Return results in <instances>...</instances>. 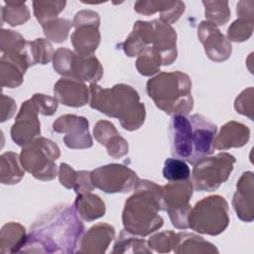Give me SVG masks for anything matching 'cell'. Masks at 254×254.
Here are the masks:
<instances>
[{"mask_svg": "<svg viewBox=\"0 0 254 254\" xmlns=\"http://www.w3.org/2000/svg\"><path fill=\"white\" fill-rule=\"evenodd\" d=\"M163 176L169 182L186 181L190 177V170L185 161L178 158H169L164 163Z\"/></svg>", "mask_w": 254, "mask_h": 254, "instance_id": "32", "label": "cell"}, {"mask_svg": "<svg viewBox=\"0 0 254 254\" xmlns=\"http://www.w3.org/2000/svg\"><path fill=\"white\" fill-rule=\"evenodd\" d=\"M53 66L64 77L83 82L96 83L103 74V68L95 56H82L66 48H60L55 52Z\"/></svg>", "mask_w": 254, "mask_h": 254, "instance_id": "8", "label": "cell"}, {"mask_svg": "<svg viewBox=\"0 0 254 254\" xmlns=\"http://www.w3.org/2000/svg\"><path fill=\"white\" fill-rule=\"evenodd\" d=\"M113 253H152L148 241L123 229L112 250Z\"/></svg>", "mask_w": 254, "mask_h": 254, "instance_id": "27", "label": "cell"}, {"mask_svg": "<svg viewBox=\"0 0 254 254\" xmlns=\"http://www.w3.org/2000/svg\"><path fill=\"white\" fill-rule=\"evenodd\" d=\"M32 98L35 100L39 112L43 115H53L59 105V101L56 97H51L46 94H40L36 93L32 96Z\"/></svg>", "mask_w": 254, "mask_h": 254, "instance_id": "40", "label": "cell"}, {"mask_svg": "<svg viewBox=\"0 0 254 254\" xmlns=\"http://www.w3.org/2000/svg\"><path fill=\"white\" fill-rule=\"evenodd\" d=\"M197 37L204 47L206 56L211 61L220 63L230 57L232 52L231 43L213 23L202 21L197 28Z\"/></svg>", "mask_w": 254, "mask_h": 254, "instance_id": "15", "label": "cell"}, {"mask_svg": "<svg viewBox=\"0 0 254 254\" xmlns=\"http://www.w3.org/2000/svg\"><path fill=\"white\" fill-rule=\"evenodd\" d=\"M25 39L17 32L12 30H2L1 32V51L3 54L22 53L27 47Z\"/></svg>", "mask_w": 254, "mask_h": 254, "instance_id": "36", "label": "cell"}, {"mask_svg": "<svg viewBox=\"0 0 254 254\" xmlns=\"http://www.w3.org/2000/svg\"><path fill=\"white\" fill-rule=\"evenodd\" d=\"M175 253H218V249L212 243L202 237L189 232L177 234Z\"/></svg>", "mask_w": 254, "mask_h": 254, "instance_id": "25", "label": "cell"}, {"mask_svg": "<svg viewBox=\"0 0 254 254\" xmlns=\"http://www.w3.org/2000/svg\"><path fill=\"white\" fill-rule=\"evenodd\" d=\"M83 230L75 207L57 205L31 226L20 252L73 253Z\"/></svg>", "mask_w": 254, "mask_h": 254, "instance_id": "1", "label": "cell"}, {"mask_svg": "<svg viewBox=\"0 0 254 254\" xmlns=\"http://www.w3.org/2000/svg\"><path fill=\"white\" fill-rule=\"evenodd\" d=\"M27 50L32 65L48 64L53 60L55 54L53 46L46 39H36L33 42H28Z\"/></svg>", "mask_w": 254, "mask_h": 254, "instance_id": "31", "label": "cell"}, {"mask_svg": "<svg viewBox=\"0 0 254 254\" xmlns=\"http://www.w3.org/2000/svg\"><path fill=\"white\" fill-rule=\"evenodd\" d=\"M54 93L59 102L70 107H81L90 97L89 89L83 81L68 77H62L55 84Z\"/></svg>", "mask_w": 254, "mask_h": 254, "instance_id": "18", "label": "cell"}, {"mask_svg": "<svg viewBox=\"0 0 254 254\" xmlns=\"http://www.w3.org/2000/svg\"><path fill=\"white\" fill-rule=\"evenodd\" d=\"M114 227L108 223L93 225L78 241L79 253H104L114 238Z\"/></svg>", "mask_w": 254, "mask_h": 254, "instance_id": "20", "label": "cell"}, {"mask_svg": "<svg viewBox=\"0 0 254 254\" xmlns=\"http://www.w3.org/2000/svg\"><path fill=\"white\" fill-rule=\"evenodd\" d=\"M1 99H2L1 117L4 116V114L6 113V110H8V116H9V118H11L13 116V114L15 113V110H16V104H15L14 100L10 97H7L4 94H2Z\"/></svg>", "mask_w": 254, "mask_h": 254, "instance_id": "43", "label": "cell"}, {"mask_svg": "<svg viewBox=\"0 0 254 254\" xmlns=\"http://www.w3.org/2000/svg\"><path fill=\"white\" fill-rule=\"evenodd\" d=\"M90 179L94 188L107 193L131 191L139 181L133 170L120 164L101 166L90 172Z\"/></svg>", "mask_w": 254, "mask_h": 254, "instance_id": "11", "label": "cell"}, {"mask_svg": "<svg viewBox=\"0 0 254 254\" xmlns=\"http://www.w3.org/2000/svg\"><path fill=\"white\" fill-rule=\"evenodd\" d=\"M32 64L28 55L27 47L22 53L3 54L0 66L1 85L9 88L20 86L23 82V76L26 70Z\"/></svg>", "mask_w": 254, "mask_h": 254, "instance_id": "16", "label": "cell"}, {"mask_svg": "<svg viewBox=\"0 0 254 254\" xmlns=\"http://www.w3.org/2000/svg\"><path fill=\"white\" fill-rule=\"evenodd\" d=\"M185 12V3L182 1H162L160 20L169 25L175 23Z\"/></svg>", "mask_w": 254, "mask_h": 254, "instance_id": "38", "label": "cell"}, {"mask_svg": "<svg viewBox=\"0 0 254 254\" xmlns=\"http://www.w3.org/2000/svg\"><path fill=\"white\" fill-rule=\"evenodd\" d=\"M216 131V126L200 114L174 115L169 129L173 156L191 165L210 156Z\"/></svg>", "mask_w": 254, "mask_h": 254, "instance_id": "2", "label": "cell"}, {"mask_svg": "<svg viewBox=\"0 0 254 254\" xmlns=\"http://www.w3.org/2000/svg\"><path fill=\"white\" fill-rule=\"evenodd\" d=\"M72 189L75 190L77 194L90 192L94 189V186L92 185L91 179H90V172H86V171L77 172V178Z\"/></svg>", "mask_w": 254, "mask_h": 254, "instance_id": "42", "label": "cell"}, {"mask_svg": "<svg viewBox=\"0 0 254 254\" xmlns=\"http://www.w3.org/2000/svg\"><path fill=\"white\" fill-rule=\"evenodd\" d=\"M250 138V130L247 126L236 121L225 123L218 135H215L213 147L217 150H227L244 146Z\"/></svg>", "mask_w": 254, "mask_h": 254, "instance_id": "21", "label": "cell"}, {"mask_svg": "<svg viewBox=\"0 0 254 254\" xmlns=\"http://www.w3.org/2000/svg\"><path fill=\"white\" fill-rule=\"evenodd\" d=\"M72 26V22L66 19L57 18L42 27L48 39L56 43H62L66 40L68 32Z\"/></svg>", "mask_w": 254, "mask_h": 254, "instance_id": "34", "label": "cell"}, {"mask_svg": "<svg viewBox=\"0 0 254 254\" xmlns=\"http://www.w3.org/2000/svg\"><path fill=\"white\" fill-rule=\"evenodd\" d=\"M65 1H34V15L42 26L58 18L64 9Z\"/></svg>", "mask_w": 254, "mask_h": 254, "instance_id": "30", "label": "cell"}, {"mask_svg": "<svg viewBox=\"0 0 254 254\" xmlns=\"http://www.w3.org/2000/svg\"><path fill=\"white\" fill-rule=\"evenodd\" d=\"M205 11L204 15L207 21L216 26L224 25L230 18V10L227 1H202Z\"/></svg>", "mask_w": 254, "mask_h": 254, "instance_id": "33", "label": "cell"}, {"mask_svg": "<svg viewBox=\"0 0 254 254\" xmlns=\"http://www.w3.org/2000/svg\"><path fill=\"white\" fill-rule=\"evenodd\" d=\"M192 190L193 186L190 179L180 182H170L162 187L166 211L176 228H189L188 218L191 209L190 199L192 195Z\"/></svg>", "mask_w": 254, "mask_h": 254, "instance_id": "10", "label": "cell"}, {"mask_svg": "<svg viewBox=\"0 0 254 254\" xmlns=\"http://www.w3.org/2000/svg\"><path fill=\"white\" fill-rule=\"evenodd\" d=\"M177 243V234L171 230L162 231L152 235L148 240L150 249L159 252L166 253L174 250Z\"/></svg>", "mask_w": 254, "mask_h": 254, "instance_id": "37", "label": "cell"}, {"mask_svg": "<svg viewBox=\"0 0 254 254\" xmlns=\"http://www.w3.org/2000/svg\"><path fill=\"white\" fill-rule=\"evenodd\" d=\"M254 177L252 172H245L237 182L236 191L233 195L232 205L237 217L245 222H251L254 218Z\"/></svg>", "mask_w": 254, "mask_h": 254, "instance_id": "17", "label": "cell"}, {"mask_svg": "<svg viewBox=\"0 0 254 254\" xmlns=\"http://www.w3.org/2000/svg\"><path fill=\"white\" fill-rule=\"evenodd\" d=\"M77 178V172H75L71 167L65 163L60 165L59 170V180L60 183L66 189H72Z\"/></svg>", "mask_w": 254, "mask_h": 254, "instance_id": "41", "label": "cell"}, {"mask_svg": "<svg viewBox=\"0 0 254 254\" xmlns=\"http://www.w3.org/2000/svg\"><path fill=\"white\" fill-rule=\"evenodd\" d=\"M74 207L78 215L85 221H93L105 213V204L103 200L96 194L90 192L78 193Z\"/></svg>", "mask_w": 254, "mask_h": 254, "instance_id": "24", "label": "cell"}, {"mask_svg": "<svg viewBox=\"0 0 254 254\" xmlns=\"http://www.w3.org/2000/svg\"><path fill=\"white\" fill-rule=\"evenodd\" d=\"M153 38L154 26L152 21H137L133 26L131 34L122 44L123 51L128 57H136L153 43Z\"/></svg>", "mask_w": 254, "mask_h": 254, "instance_id": "22", "label": "cell"}, {"mask_svg": "<svg viewBox=\"0 0 254 254\" xmlns=\"http://www.w3.org/2000/svg\"><path fill=\"white\" fill-rule=\"evenodd\" d=\"M54 131L64 133V142L70 149H85L92 146L88 131V121L82 116L65 114L59 117L53 124Z\"/></svg>", "mask_w": 254, "mask_h": 254, "instance_id": "14", "label": "cell"}, {"mask_svg": "<svg viewBox=\"0 0 254 254\" xmlns=\"http://www.w3.org/2000/svg\"><path fill=\"white\" fill-rule=\"evenodd\" d=\"M99 23V15L94 11L82 10L76 13L72 21L75 30L70 39L77 54L82 56L93 55L100 43Z\"/></svg>", "mask_w": 254, "mask_h": 254, "instance_id": "12", "label": "cell"}, {"mask_svg": "<svg viewBox=\"0 0 254 254\" xmlns=\"http://www.w3.org/2000/svg\"><path fill=\"white\" fill-rule=\"evenodd\" d=\"M236 162L234 156L222 152L215 156H207L193 165L191 183L198 191H213L225 183Z\"/></svg>", "mask_w": 254, "mask_h": 254, "instance_id": "9", "label": "cell"}, {"mask_svg": "<svg viewBox=\"0 0 254 254\" xmlns=\"http://www.w3.org/2000/svg\"><path fill=\"white\" fill-rule=\"evenodd\" d=\"M26 240V229L20 223L9 222L1 229L0 251L1 253L20 252Z\"/></svg>", "mask_w": 254, "mask_h": 254, "instance_id": "23", "label": "cell"}, {"mask_svg": "<svg viewBox=\"0 0 254 254\" xmlns=\"http://www.w3.org/2000/svg\"><path fill=\"white\" fill-rule=\"evenodd\" d=\"M154 38L152 46L161 54L163 65L174 63L178 56L177 33L175 29L161 20H153Z\"/></svg>", "mask_w": 254, "mask_h": 254, "instance_id": "19", "label": "cell"}, {"mask_svg": "<svg viewBox=\"0 0 254 254\" xmlns=\"http://www.w3.org/2000/svg\"><path fill=\"white\" fill-rule=\"evenodd\" d=\"M0 162V182L2 184L14 185L22 180L25 172L16 153L7 152L2 154Z\"/></svg>", "mask_w": 254, "mask_h": 254, "instance_id": "26", "label": "cell"}, {"mask_svg": "<svg viewBox=\"0 0 254 254\" xmlns=\"http://www.w3.org/2000/svg\"><path fill=\"white\" fill-rule=\"evenodd\" d=\"M60 156V148L55 142L45 137H38L23 147L20 162L24 170L36 179L52 181L58 173L55 162Z\"/></svg>", "mask_w": 254, "mask_h": 254, "instance_id": "7", "label": "cell"}, {"mask_svg": "<svg viewBox=\"0 0 254 254\" xmlns=\"http://www.w3.org/2000/svg\"><path fill=\"white\" fill-rule=\"evenodd\" d=\"M2 8V20L11 26H19L30 19V11L26 2L5 1Z\"/></svg>", "mask_w": 254, "mask_h": 254, "instance_id": "29", "label": "cell"}, {"mask_svg": "<svg viewBox=\"0 0 254 254\" xmlns=\"http://www.w3.org/2000/svg\"><path fill=\"white\" fill-rule=\"evenodd\" d=\"M89 92L90 107L108 117L117 118L124 129L134 131L143 125L145 105L140 102V96L132 86L120 83L111 88H102L90 83Z\"/></svg>", "mask_w": 254, "mask_h": 254, "instance_id": "4", "label": "cell"}, {"mask_svg": "<svg viewBox=\"0 0 254 254\" xmlns=\"http://www.w3.org/2000/svg\"><path fill=\"white\" fill-rule=\"evenodd\" d=\"M253 32V18L238 17L227 30V38L233 42L247 41Z\"/></svg>", "mask_w": 254, "mask_h": 254, "instance_id": "35", "label": "cell"}, {"mask_svg": "<svg viewBox=\"0 0 254 254\" xmlns=\"http://www.w3.org/2000/svg\"><path fill=\"white\" fill-rule=\"evenodd\" d=\"M147 93L169 115H188L193 107L190 77L180 70L161 72L147 81Z\"/></svg>", "mask_w": 254, "mask_h": 254, "instance_id": "5", "label": "cell"}, {"mask_svg": "<svg viewBox=\"0 0 254 254\" xmlns=\"http://www.w3.org/2000/svg\"><path fill=\"white\" fill-rule=\"evenodd\" d=\"M39 109L31 97L24 101L11 128L12 140L19 146H26L41 134V124L38 118Z\"/></svg>", "mask_w": 254, "mask_h": 254, "instance_id": "13", "label": "cell"}, {"mask_svg": "<svg viewBox=\"0 0 254 254\" xmlns=\"http://www.w3.org/2000/svg\"><path fill=\"white\" fill-rule=\"evenodd\" d=\"M234 108L240 114L248 116L253 120V87L243 90L235 99Z\"/></svg>", "mask_w": 254, "mask_h": 254, "instance_id": "39", "label": "cell"}, {"mask_svg": "<svg viewBox=\"0 0 254 254\" xmlns=\"http://www.w3.org/2000/svg\"><path fill=\"white\" fill-rule=\"evenodd\" d=\"M188 222L189 227L198 233L218 235L229 224L228 203L217 194L204 197L190 209Z\"/></svg>", "mask_w": 254, "mask_h": 254, "instance_id": "6", "label": "cell"}, {"mask_svg": "<svg viewBox=\"0 0 254 254\" xmlns=\"http://www.w3.org/2000/svg\"><path fill=\"white\" fill-rule=\"evenodd\" d=\"M161 65H163L162 56L153 46L146 47L138 55L136 68L142 75L150 76L157 73Z\"/></svg>", "mask_w": 254, "mask_h": 254, "instance_id": "28", "label": "cell"}, {"mask_svg": "<svg viewBox=\"0 0 254 254\" xmlns=\"http://www.w3.org/2000/svg\"><path fill=\"white\" fill-rule=\"evenodd\" d=\"M161 210H166L162 186L139 179L134 193L125 201L122 213L124 229L142 237L151 234L163 226L164 220L158 214Z\"/></svg>", "mask_w": 254, "mask_h": 254, "instance_id": "3", "label": "cell"}]
</instances>
